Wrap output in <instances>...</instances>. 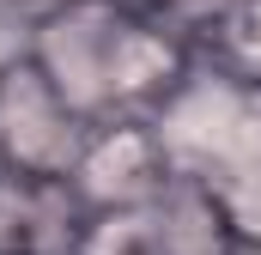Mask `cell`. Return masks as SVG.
<instances>
[{"label": "cell", "instance_id": "obj_4", "mask_svg": "<svg viewBox=\"0 0 261 255\" xmlns=\"http://www.w3.org/2000/svg\"><path fill=\"white\" fill-rule=\"evenodd\" d=\"M200 61L206 67H219L225 79H237L243 91H255L261 97V0H249L206 49H200Z\"/></svg>", "mask_w": 261, "mask_h": 255}, {"label": "cell", "instance_id": "obj_2", "mask_svg": "<svg viewBox=\"0 0 261 255\" xmlns=\"http://www.w3.org/2000/svg\"><path fill=\"white\" fill-rule=\"evenodd\" d=\"M91 134L97 128L49 85V73L24 55V43L0 49V170L6 176L67 189Z\"/></svg>", "mask_w": 261, "mask_h": 255}, {"label": "cell", "instance_id": "obj_3", "mask_svg": "<svg viewBox=\"0 0 261 255\" xmlns=\"http://www.w3.org/2000/svg\"><path fill=\"white\" fill-rule=\"evenodd\" d=\"M176 183L170 158H164V140L152 122H110L91 134L79 170H73V200L85 207L91 225H122L140 207H152L158 194Z\"/></svg>", "mask_w": 261, "mask_h": 255}, {"label": "cell", "instance_id": "obj_5", "mask_svg": "<svg viewBox=\"0 0 261 255\" xmlns=\"http://www.w3.org/2000/svg\"><path fill=\"white\" fill-rule=\"evenodd\" d=\"M243 6H249V0H140V12L158 18L170 37H182L195 55L231 24V18H237V12H243Z\"/></svg>", "mask_w": 261, "mask_h": 255}, {"label": "cell", "instance_id": "obj_1", "mask_svg": "<svg viewBox=\"0 0 261 255\" xmlns=\"http://www.w3.org/2000/svg\"><path fill=\"white\" fill-rule=\"evenodd\" d=\"M18 43L91 128L152 122L200 67L182 37L140 12V0H61L37 12Z\"/></svg>", "mask_w": 261, "mask_h": 255}, {"label": "cell", "instance_id": "obj_6", "mask_svg": "<svg viewBox=\"0 0 261 255\" xmlns=\"http://www.w3.org/2000/svg\"><path fill=\"white\" fill-rule=\"evenodd\" d=\"M6 12H24V18H37V12H49V6H61V0H0Z\"/></svg>", "mask_w": 261, "mask_h": 255}]
</instances>
